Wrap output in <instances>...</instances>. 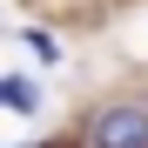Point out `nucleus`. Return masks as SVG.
I'll return each instance as SVG.
<instances>
[{"mask_svg":"<svg viewBox=\"0 0 148 148\" xmlns=\"http://www.w3.org/2000/svg\"><path fill=\"white\" fill-rule=\"evenodd\" d=\"M94 148H148V108L141 101H114L94 114Z\"/></svg>","mask_w":148,"mask_h":148,"instance_id":"nucleus-1","label":"nucleus"},{"mask_svg":"<svg viewBox=\"0 0 148 148\" xmlns=\"http://www.w3.org/2000/svg\"><path fill=\"white\" fill-rule=\"evenodd\" d=\"M0 108H14V114H34V108H40V88L27 81V74H0Z\"/></svg>","mask_w":148,"mask_h":148,"instance_id":"nucleus-2","label":"nucleus"},{"mask_svg":"<svg viewBox=\"0 0 148 148\" xmlns=\"http://www.w3.org/2000/svg\"><path fill=\"white\" fill-rule=\"evenodd\" d=\"M20 47H27L34 61H47V67L61 61V34H47V27H27V34H20Z\"/></svg>","mask_w":148,"mask_h":148,"instance_id":"nucleus-3","label":"nucleus"}]
</instances>
